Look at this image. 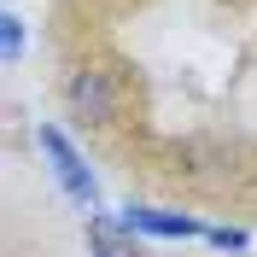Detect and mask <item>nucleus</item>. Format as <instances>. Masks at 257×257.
<instances>
[{"label":"nucleus","instance_id":"obj_1","mask_svg":"<svg viewBox=\"0 0 257 257\" xmlns=\"http://www.w3.org/2000/svg\"><path fill=\"white\" fill-rule=\"evenodd\" d=\"M35 141H41V152L53 158V176H59V187L70 193L76 205H88V210H94V205H99V181H94V170L82 164V152L64 141V128H53V123H47Z\"/></svg>","mask_w":257,"mask_h":257},{"label":"nucleus","instance_id":"obj_2","mask_svg":"<svg viewBox=\"0 0 257 257\" xmlns=\"http://www.w3.org/2000/svg\"><path fill=\"white\" fill-rule=\"evenodd\" d=\"M64 99H70V111L82 123H111V111H117V94L105 82V70H76L70 88H64Z\"/></svg>","mask_w":257,"mask_h":257},{"label":"nucleus","instance_id":"obj_3","mask_svg":"<svg viewBox=\"0 0 257 257\" xmlns=\"http://www.w3.org/2000/svg\"><path fill=\"white\" fill-rule=\"evenodd\" d=\"M123 222L135 228V234H158V240H205L210 228L193 222V216H181V210H152V205H128Z\"/></svg>","mask_w":257,"mask_h":257},{"label":"nucleus","instance_id":"obj_4","mask_svg":"<svg viewBox=\"0 0 257 257\" xmlns=\"http://www.w3.org/2000/svg\"><path fill=\"white\" fill-rule=\"evenodd\" d=\"M88 245H94V257H146L141 234L123 216H88Z\"/></svg>","mask_w":257,"mask_h":257},{"label":"nucleus","instance_id":"obj_5","mask_svg":"<svg viewBox=\"0 0 257 257\" xmlns=\"http://www.w3.org/2000/svg\"><path fill=\"white\" fill-rule=\"evenodd\" d=\"M18 53H24V18H18V12H6V18H0V59L12 64Z\"/></svg>","mask_w":257,"mask_h":257},{"label":"nucleus","instance_id":"obj_6","mask_svg":"<svg viewBox=\"0 0 257 257\" xmlns=\"http://www.w3.org/2000/svg\"><path fill=\"white\" fill-rule=\"evenodd\" d=\"M205 240L216 245V251H245V228H210Z\"/></svg>","mask_w":257,"mask_h":257}]
</instances>
